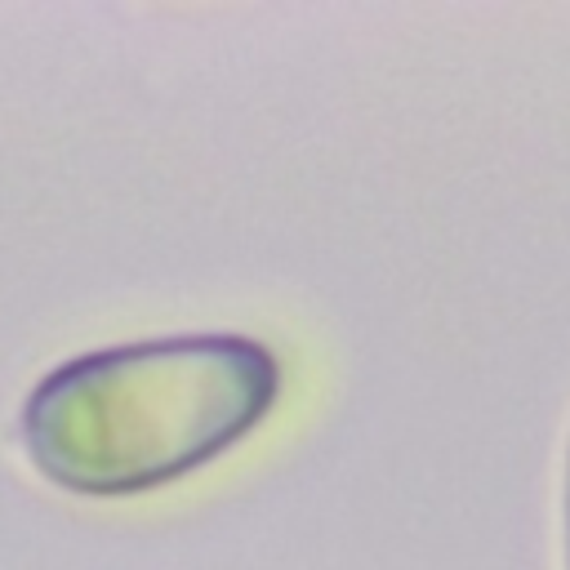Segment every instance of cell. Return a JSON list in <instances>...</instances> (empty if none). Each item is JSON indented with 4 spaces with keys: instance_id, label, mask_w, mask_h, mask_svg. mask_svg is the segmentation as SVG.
I'll return each instance as SVG.
<instances>
[{
    "instance_id": "6da1fadb",
    "label": "cell",
    "mask_w": 570,
    "mask_h": 570,
    "mask_svg": "<svg viewBox=\"0 0 570 570\" xmlns=\"http://www.w3.org/2000/svg\"><path fill=\"white\" fill-rule=\"evenodd\" d=\"M276 396V361L240 334H174L80 352L22 401L31 468L71 494L165 485L240 441Z\"/></svg>"
},
{
    "instance_id": "7a4b0ae2",
    "label": "cell",
    "mask_w": 570,
    "mask_h": 570,
    "mask_svg": "<svg viewBox=\"0 0 570 570\" xmlns=\"http://www.w3.org/2000/svg\"><path fill=\"white\" fill-rule=\"evenodd\" d=\"M566 525H570V503H566Z\"/></svg>"
}]
</instances>
